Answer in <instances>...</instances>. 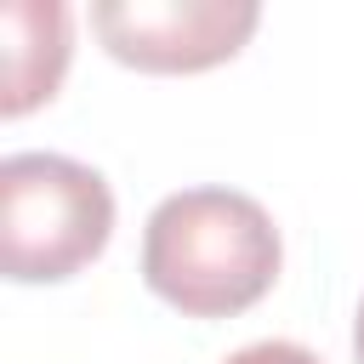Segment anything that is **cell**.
<instances>
[{"instance_id": "obj_5", "label": "cell", "mask_w": 364, "mask_h": 364, "mask_svg": "<svg viewBox=\"0 0 364 364\" xmlns=\"http://www.w3.org/2000/svg\"><path fill=\"white\" fill-rule=\"evenodd\" d=\"M222 364H318V353H307L301 341H250V347L228 353Z\"/></svg>"}, {"instance_id": "obj_1", "label": "cell", "mask_w": 364, "mask_h": 364, "mask_svg": "<svg viewBox=\"0 0 364 364\" xmlns=\"http://www.w3.org/2000/svg\"><path fill=\"white\" fill-rule=\"evenodd\" d=\"M279 228L239 188H182L142 228V279L188 318H233L279 279Z\"/></svg>"}, {"instance_id": "obj_4", "label": "cell", "mask_w": 364, "mask_h": 364, "mask_svg": "<svg viewBox=\"0 0 364 364\" xmlns=\"http://www.w3.org/2000/svg\"><path fill=\"white\" fill-rule=\"evenodd\" d=\"M0 114L17 119L63 85L68 68V6L57 0H6L0 6Z\"/></svg>"}, {"instance_id": "obj_6", "label": "cell", "mask_w": 364, "mask_h": 364, "mask_svg": "<svg viewBox=\"0 0 364 364\" xmlns=\"http://www.w3.org/2000/svg\"><path fill=\"white\" fill-rule=\"evenodd\" d=\"M353 358L364 364V301H358V318H353Z\"/></svg>"}, {"instance_id": "obj_3", "label": "cell", "mask_w": 364, "mask_h": 364, "mask_svg": "<svg viewBox=\"0 0 364 364\" xmlns=\"http://www.w3.org/2000/svg\"><path fill=\"white\" fill-rule=\"evenodd\" d=\"M262 11L256 0H97L91 28L102 46L142 74H199L228 63Z\"/></svg>"}, {"instance_id": "obj_2", "label": "cell", "mask_w": 364, "mask_h": 364, "mask_svg": "<svg viewBox=\"0 0 364 364\" xmlns=\"http://www.w3.org/2000/svg\"><path fill=\"white\" fill-rule=\"evenodd\" d=\"M114 233V193L102 171L68 154L0 159V267L17 284L74 279Z\"/></svg>"}]
</instances>
